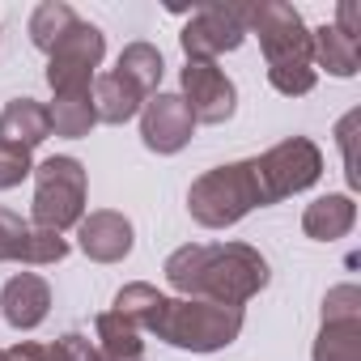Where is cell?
Listing matches in <instances>:
<instances>
[{
  "instance_id": "6da1fadb",
  "label": "cell",
  "mask_w": 361,
  "mask_h": 361,
  "mask_svg": "<svg viewBox=\"0 0 361 361\" xmlns=\"http://www.w3.org/2000/svg\"><path fill=\"white\" fill-rule=\"evenodd\" d=\"M166 285L178 298L243 310L259 289H268V259L251 243H192L166 255Z\"/></svg>"
},
{
  "instance_id": "7a4b0ae2",
  "label": "cell",
  "mask_w": 361,
  "mask_h": 361,
  "mask_svg": "<svg viewBox=\"0 0 361 361\" xmlns=\"http://www.w3.org/2000/svg\"><path fill=\"white\" fill-rule=\"evenodd\" d=\"M264 204H268V196H264V183H259L255 157L230 161V166H217V170L200 174L192 183V192H188V213L204 230H230V226H238L247 213H255Z\"/></svg>"
},
{
  "instance_id": "3957f363",
  "label": "cell",
  "mask_w": 361,
  "mask_h": 361,
  "mask_svg": "<svg viewBox=\"0 0 361 361\" xmlns=\"http://www.w3.org/2000/svg\"><path fill=\"white\" fill-rule=\"evenodd\" d=\"M149 331L188 353H221L243 336V310L196 298H161V310Z\"/></svg>"
},
{
  "instance_id": "277c9868",
  "label": "cell",
  "mask_w": 361,
  "mask_h": 361,
  "mask_svg": "<svg viewBox=\"0 0 361 361\" xmlns=\"http://www.w3.org/2000/svg\"><path fill=\"white\" fill-rule=\"evenodd\" d=\"M85 192H90V178L85 166L68 153L47 157L35 166V204H30V226L64 234L73 226H81L85 217Z\"/></svg>"
},
{
  "instance_id": "5b68a950",
  "label": "cell",
  "mask_w": 361,
  "mask_h": 361,
  "mask_svg": "<svg viewBox=\"0 0 361 361\" xmlns=\"http://www.w3.org/2000/svg\"><path fill=\"white\" fill-rule=\"evenodd\" d=\"M247 35L259 39L268 68L276 64H310V30L302 13L285 0H255L247 5Z\"/></svg>"
},
{
  "instance_id": "8992f818",
  "label": "cell",
  "mask_w": 361,
  "mask_h": 361,
  "mask_svg": "<svg viewBox=\"0 0 361 361\" xmlns=\"http://www.w3.org/2000/svg\"><path fill=\"white\" fill-rule=\"evenodd\" d=\"M259 166V183H264V196L268 204L285 200V196H298L306 188L319 183V174H323V153L310 136H289L281 145H272L268 153L255 157Z\"/></svg>"
},
{
  "instance_id": "52a82bcc",
  "label": "cell",
  "mask_w": 361,
  "mask_h": 361,
  "mask_svg": "<svg viewBox=\"0 0 361 361\" xmlns=\"http://www.w3.org/2000/svg\"><path fill=\"white\" fill-rule=\"evenodd\" d=\"M102 56H106V35L94 22H77L47 56V85H51V94H90Z\"/></svg>"
},
{
  "instance_id": "ba28073f",
  "label": "cell",
  "mask_w": 361,
  "mask_h": 361,
  "mask_svg": "<svg viewBox=\"0 0 361 361\" xmlns=\"http://www.w3.org/2000/svg\"><path fill=\"white\" fill-rule=\"evenodd\" d=\"M247 39V5H200L192 13V22L178 35V47H183L188 60L200 64H217V56L238 51Z\"/></svg>"
},
{
  "instance_id": "9c48e42d",
  "label": "cell",
  "mask_w": 361,
  "mask_h": 361,
  "mask_svg": "<svg viewBox=\"0 0 361 361\" xmlns=\"http://www.w3.org/2000/svg\"><path fill=\"white\" fill-rule=\"evenodd\" d=\"M314 361H361V289L336 285L323 298V327L314 340Z\"/></svg>"
},
{
  "instance_id": "30bf717a",
  "label": "cell",
  "mask_w": 361,
  "mask_h": 361,
  "mask_svg": "<svg viewBox=\"0 0 361 361\" xmlns=\"http://www.w3.org/2000/svg\"><path fill=\"white\" fill-rule=\"evenodd\" d=\"M178 98L188 102L192 119L196 123H226L238 106V90L234 81L217 68V64H200V60H188V68L178 73Z\"/></svg>"
},
{
  "instance_id": "8fae6325",
  "label": "cell",
  "mask_w": 361,
  "mask_h": 361,
  "mask_svg": "<svg viewBox=\"0 0 361 361\" xmlns=\"http://www.w3.org/2000/svg\"><path fill=\"white\" fill-rule=\"evenodd\" d=\"M68 255V238L30 226L26 217H18L13 209H0V264H30V268H47L60 264Z\"/></svg>"
},
{
  "instance_id": "7c38bea8",
  "label": "cell",
  "mask_w": 361,
  "mask_h": 361,
  "mask_svg": "<svg viewBox=\"0 0 361 361\" xmlns=\"http://www.w3.org/2000/svg\"><path fill=\"white\" fill-rule=\"evenodd\" d=\"M192 136H196V119H192L188 102L178 94H161L157 90L153 98H145V106H140V140H145V149L178 153Z\"/></svg>"
},
{
  "instance_id": "4fadbf2b",
  "label": "cell",
  "mask_w": 361,
  "mask_h": 361,
  "mask_svg": "<svg viewBox=\"0 0 361 361\" xmlns=\"http://www.w3.org/2000/svg\"><path fill=\"white\" fill-rule=\"evenodd\" d=\"M132 243H136L132 221L123 213H115V209H98V213L81 217V226H77V247L94 264H119V259H128Z\"/></svg>"
},
{
  "instance_id": "5bb4252c",
  "label": "cell",
  "mask_w": 361,
  "mask_h": 361,
  "mask_svg": "<svg viewBox=\"0 0 361 361\" xmlns=\"http://www.w3.org/2000/svg\"><path fill=\"white\" fill-rule=\"evenodd\" d=\"M51 310V285L39 272H18L0 289V314L13 331H35Z\"/></svg>"
},
{
  "instance_id": "9a60e30c",
  "label": "cell",
  "mask_w": 361,
  "mask_h": 361,
  "mask_svg": "<svg viewBox=\"0 0 361 361\" xmlns=\"http://www.w3.org/2000/svg\"><path fill=\"white\" fill-rule=\"evenodd\" d=\"M47 136H51V119H47V106L43 102L13 98L5 111H0V145H13V149L35 153Z\"/></svg>"
},
{
  "instance_id": "2e32d148",
  "label": "cell",
  "mask_w": 361,
  "mask_h": 361,
  "mask_svg": "<svg viewBox=\"0 0 361 361\" xmlns=\"http://www.w3.org/2000/svg\"><path fill=\"white\" fill-rule=\"evenodd\" d=\"M90 98H94L98 123H128V119H136V115H140V106H145V94H140L128 77H119L115 68L94 77Z\"/></svg>"
},
{
  "instance_id": "e0dca14e",
  "label": "cell",
  "mask_w": 361,
  "mask_h": 361,
  "mask_svg": "<svg viewBox=\"0 0 361 361\" xmlns=\"http://www.w3.org/2000/svg\"><path fill=\"white\" fill-rule=\"evenodd\" d=\"M353 226H357V204H353V196H319V200L306 204V213H302V230H306V238H314V243H336V238H344Z\"/></svg>"
},
{
  "instance_id": "ac0fdd59",
  "label": "cell",
  "mask_w": 361,
  "mask_h": 361,
  "mask_svg": "<svg viewBox=\"0 0 361 361\" xmlns=\"http://www.w3.org/2000/svg\"><path fill=\"white\" fill-rule=\"evenodd\" d=\"M310 64L327 68L331 77H357V68H361L357 39H344L336 26H319V30H310Z\"/></svg>"
},
{
  "instance_id": "d6986e66",
  "label": "cell",
  "mask_w": 361,
  "mask_h": 361,
  "mask_svg": "<svg viewBox=\"0 0 361 361\" xmlns=\"http://www.w3.org/2000/svg\"><path fill=\"white\" fill-rule=\"evenodd\" d=\"M115 73H119V77H128L145 98H153V94H157V85H161L166 60H161V51H157L153 43H128V47L119 51Z\"/></svg>"
},
{
  "instance_id": "ffe728a7",
  "label": "cell",
  "mask_w": 361,
  "mask_h": 361,
  "mask_svg": "<svg viewBox=\"0 0 361 361\" xmlns=\"http://www.w3.org/2000/svg\"><path fill=\"white\" fill-rule=\"evenodd\" d=\"M47 119H51V132H56V136L81 140V136L94 132L98 111H94V98H90V94H56L51 106H47Z\"/></svg>"
},
{
  "instance_id": "44dd1931",
  "label": "cell",
  "mask_w": 361,
  "mask_h": 361,
  "mask_svg": "<svg viewBox=\"0 0 361 361\" xmlns=\"http://www.w3.org/2000/svg\"><path fill=\"white\" fill-rule=\"evenodd\" d=\"M94 344H98V353H106V357H145L140 331H136L123 314H115V310H102V314L94 319Z\"/></svg>"
},
{
  "instance_id": "7402d4cb",
  "label": "cell",
  "mask_w": 361,
  "mask_h": 361,
  "mask_svg": "<svg viewBox=\"0 0 361 361\" xmlns=\"http://www.w3.org/2000/svg\"><path fill=\"white\" fill-rule=\"evenodd\" d=\"M77 22H81V18L64 5V0H43V5L30 13V43H35L39 51H47V56H51V47H56V43H60Z\"/></svg>"
},
{
  "instance_id": "603a6c76",
  "label": "cell",
  "mask_w": 361,
  "mask_h": 361,
  "mask_svg": "<svg viewBox=\"0 0 361 361\" xmlns=\"http://www.w3.org/2000/svg\"><path fill=\"white\" fill-rule=\"evenodd\" d=\"M161 298H166V293H157L153 285L132 281V285H123V289L115 293V314H123L136 331H149L153 319H157V310H161Z\"/></svg>"
},
{
  "instance_id": "cb8c5ba5",
  "label": "cell",
  "mask_w": 361,
  "mask_h": 361,
  "mask_svg": "<svg viewBox=\"0 0 361 361\" xmlns=\"http://www.w3.org/2000/svg\"><path fill=\"white\" fill-rule=\"evenodd\" d=\"M314 81H319L314 64H276V68H268V85H272L276 94H285V98H302V94H310Z\"/></svg>"
},
{
  "instance_id": "d4e9b609",
  "label": "cell",
  "mask_w": 361,
  "mask_h": 361,
  "mask_svg": "<svg viewBox=\"0 0 361 361\" xmlns=\"http://www.w3.org/2000/svg\"><path fill=\"white\" fill-rule=\"evenodd\" d=\"M30 174H35V161H30V153H26V149L0 145V192H9V188H22Z\"/></svg>"
},
{
  "instance_id": "484cf974",
  "label": "cell",
  "mask_w": 361,
  "mask_h": 361,
  "mask_svg": "<svg viewBox=\"0 0 361 361\" xmlns=\"http://www.w3.org/2000/svg\"><path fill=\"white\" fill-rule=\"evenodd\" d=\"M51 353H56V361H98V344L81 331H64L51 344Z\"/></svg>"
},
{
  "instance_id": "4316f807",
  "label": "cell",
  "mask_w": 361,
  "mask_h": 361,
  "mask_svg": "<svg viewBox=\"0 0 361 361\" xmlns=\"http://www.w3.org/2000/svg\"><path fill=\"white\" fill-rule=\"evenodd\" d=\"M9 361H56L51 344H39V340H18L13 348H5Z\"/></svg>"
},
{
  "instance_id": "83f0119b",
  "label": "cell",
  "mask_w": 361,
  "mask_h": 361,
  "mask_svg": "<svg viewBox=\"0 0 361 361\" xmlns=\"http://www.w3.org/2000/svg\"><path fill=\"white\" fill-rule=\"evenodd\" d=\"M353 128H357V111L340 123V149H344V174H348V183L357 188V161H353Z\"/></svg>"
},
{
  "instance_id": "f1b7e54d",
  "label": "cell",
  "mask_w": 361,
  "mask_h": 361,
  "mask_svg": "<svg viewBox=\"0 0 361 361\" xmlns=\"http://www.w3.org/2000/svg\"><path fill=\"white\" fill-rule=\"evenodd\" d=\"M336 30H340L344 39H357V35H361V26H357V5H353V0H340V9H336Z\"/></svg>"
},
{
  "instance_id": "f546056e",
  "label": "cell",
  "mask_w": 361,
  "mask_h": 361,
  "mask_svg": "<svg viewBox=\"0 0 361 361\" xmlns=\"http://www.w3.org/2000/svg\"><path fill=\"white\" fill-rule=\"evenodd\" d=\"M0 361H9V353H5V348H0Z\"/></svg>"
}]
</instances>
